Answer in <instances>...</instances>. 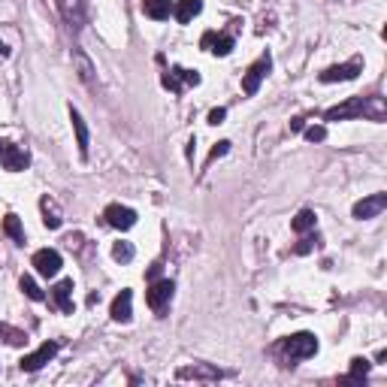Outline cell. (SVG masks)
I'll use <instances>...</instances> for the list:
<instances>
[{"label": "cell", "instance_id": "obj_16", "mask_svg": "<svg viewBox=\"0 0 387 387\" xmlns=\"http://www.w3.org/2000/svg\"><path fill=\"white\" fill-rule=\"evenodd\" d=\"M70 121H73V130H76V146H79V155L88 157V146H91V137H88V128H85V118L79 115V109L70 106Z\"/></svg>", "mask_w": 387, "mask_h": 387}, {"label": "cell", "instance_id": "obj_26", "mask_svg": "<svg viewBox=\"0 0 387 387\" xmlns=\"http://www.w3.org/2000/svg\"><path fill=\"white\" fill-rule=\"evenodd\" d=\"M112 257L118 260V264H130V260H133V246H130V242H115V246H112Z\"/></svg>", "mask_w": 387, "mask_h": 387}, {"label": "cell", "instance_id": "obj_7", "mask_svg": "<svg viewBox=\"0 0 387 387\" xmlns=\"http://www.w3.org/2000/svg\"><path fill=\"white\" fill-rule=\"evenodd\" d=\"M360 70H363V61L360 58H354L348 61V64H336V67H327L321 73V82H351V79H357L360 76Z\"/></svg>", "mask_w": 387, "mask_h": 387}, {"label": "cell", "instance_id": "obj_11", "mask_svg": "<svg viewBox=\"0 0 387 387\" xmlns=\"http://www.w3.org/2000/svg\"><path fill=\"white\" fill-rule=\"evenodd\" d=\"M203 49H209L212 54H218V58H227V54L233 52V37L230 34H218V30H206L200 39Z\"/></svg>", "mask_w": 387, "mask_h": 387}, {"label": "cell", "instance_id": "obj_22", "mask_svg": "<svg viewBox=\"0 0 387 387\" xmlns=\"http://www.w3.org/2000/svg\"><path fill=\"white\" fill-rule=\"evenodd\" d=\"M19 288H21V294H25L28 299H34V303H43L46 294L39 290V284L30 279V275H21V281H19Z\"/></svg>", "mask_w": 387, "mask_h": 387}, {"label": "cell", "instance_id": "obj_28", "mask_svg": "<svg viewBox=\"0 0 387 387\" xmlns=\"http://www.w3.org/2000/svg\"><path fill=\"white\" fill-rule=\"evenodd\" d=\"M161 85H163L167 91H172V94H181V82H179V76L172 73V70H167V73L161 76Z\"/></svg>", "mask_w": 387, "mask_h": 387}, {"label": "cell", "instance_id": "obj_8", "mask_svg": "<svg viewBox=\"0 0 387 387\" xmlns=\"http://www.w3.org/2000/svg\"><path fill=\"white\" fill-rule=\"evenodd\" d=\"M103 218H106L109 227H115V230H130V227L137 224V212H133L130 206H121V203H112V206H106Z\"/></svg>", "mask_w": 387, "mask_h": 387}, {"label": "cell", "instance_id": "obj_17", "mask_svg": "<svg viewBox=\"0 0 387 387\" xmlns=\"http://www.w3.org/2000/svg\"><path fill=\"white\" fill-rule=\"evenodd\" d=\"M200 10H203V0H179V3H172V15H176L179 25H188L194 15H200Z\"/></svg>", "mask_w": 387, "mask_h": 387}, {"label": "cell", "instance_id": "obj_5", "mask_svg": "<svg viewBox=\"0 0 387 387\" xmlns=\"http://www.w3.org/2000/svg\"><path fill=\"white\" fill-rule=\"evenodd\" d=\"M0 161H3V167L10 172H21V170H28L30 157H28L25 148H19V146H12V142L0 139Z\"/></svg>", "mask_w": 387, "mask_h": 387}, {"label": "cell", "instance_id": "obj_35", "mask_svg": "<svg viewBox=\"0 0 387 387\" xmlns=\"http://www.w3.org/2000/svg\"><path fill=\"white\" fill-rule=\"evenodd\" d=\"M303 124H306V118H294V121H290V130H303Z\"/></svg>", "mask_w": 387, "mask_h": 387}, {"label": "cell", "instance_id": "obj_36", "mask_svg": "<svg viewBox=\"0 0 387 387\" xmlns=\"http://www.w3.org/2000/svg\"><path fill=\"white\" fill-rule=\"evenodd\" d=\"M6 54H10V49H6V43L0 39V58H6Z\"/></svg>", "mask_w": 387, "mask_h": 387}, {"label": "cell", "instance_id": "obj_34", "mask_svg": "<svg viewBox=\"0 0 387 387\" xmlns=\"http://www.w3.org/2000/svg\"><path fill=\"white\" fill-rule=\"evenodd\" d=\"M157 275H161V264H152V266H148V275H146V279H148V281H155Z\"/></svg>", "mask_w": 387, "mask_h": 387}, {"label": "cell", "instance_id": "obj_9", "mask_svg": "<svg viewBox=\"0 0 387 387\" xmlns=\"http://www.w3.org/2000/svg\"><path fill=\"white\" fill-rule=\"evenodd\" d=\"M34 266H37V272L43 275V279H52V275L61 272L64 260H61V255L54 248H43V251H37L34 255Z\"/></svg>", "mask_w": 387, "mask_h": 387}, {"label": "cell", "instance_id": "obj_6", "mask_svg": "<svg viewBox=\"0 0 387 387\" xmlns=\"http://www.w3.org/2000/svg\"><path fill=\"white\" fill-rule=\"evenodd\" d=\"M54 354H58V342H43L34 354H25V357H21V363H19L21 373H37V369H43Z\"/></svg>", "mask_w": 387, "mask_h": 387}, {"label": "cell", "instance_id": "obj_24", "mask_svg": "<svg viewBox=\"0 0 387 387\" xmlns=\"http://www.w3.org/2000/svg\"><path fill=\"white\" fill-rule=\"evenodd\" d=\"M73 61H76V67H79V79H82L85 85H91V79H94V67H91V61L85 58L82 52H73Z\"/></svg>", "mask_w": 387, "mask_h": 387}, {"label": "cell", "instance_id": "obj_27", "mask_svg": "<svg viewBox=\"0 0 387 387\" xmlns=\"http://www.w3.org/2000/svg\"><path fill=\"white\" fill-rule=\"evenodd\" d=\"M172 73L179 76L181 85H200V73L197 70H185V67H172Z\"/></svg>", "mask_w": 387, "mask_h": 387}, {"label": "cell", "instance_id": "obj_10", "mask_svg": "<svg viewBox=\"0 0 387 387\" xmlns=\"http://www.w3.org/2000/svg\"><path fill=\"white\" fill-rule=\"evenodd\" d=\"M384 209H387V194H373V197H366V200L354 203V218H357V221L378 218Z\"/></svg>", "mask_w": 387, "mask_h": 387}, {"label": "cell", "instance_id": "obj_15", "mask_svg": "<svg viewBox=\"0 0 387 387\" xmlns=\"http://www.w3.org/2000/svg\"><path fill=\"white\" fill-rule=\"evenodd\" d=\"M221 375H224L221 369L206 366V363H194V366H181L179 369V378H194V381H218Z\"/></svg>", "mask_w": 387, "mask_h": 387}, {"label": "cell", "instance_id": "obj_20", "mask_svg": "<svg viewBox=\"0 0 387 387\" xmlns=\"http://www.w3.org/2000/svg\"><path fill=\"white\" fill-rule=\"evenodd\" d=\"M0 342H6V345H15V348H21V345H28V336L21 333V330L10 327V324H0Z\"/></svg>", "mask_w": 387, "mask_h": 387}, {"label": "cell", "instance_id": "obj_2", "mask_svg": "<svg viewBox=\"0 0 387 387\" xmlns=\"http://www.w3.org/2000/svg\"><path fill=\"white\" fill-rule=\"evenodd\" d=\"M279 351L290 360V366H294L297 360H309V357H315V354H318V339H315L312 333H294V336L281 339V342H279Z\"/></svg>", "mask_w": 387, "mask_h": 387}, {"label": "cell", "instance_id": "obj_21", "mask_svg": "<svg viewBox=\"0 0 387 387\" xmlns=\"http://www.w3.org/2000/svg\"><path fill=\"white\" fill-rule=\"evenodd\" d=\"M315 224H318L315 212H312V209H303V212H299V215L294 218V224H290V227H294L297 233H309V230H315Z\"/></svg>", "mask_w": 387, "mask_h": 387}, {"label": "cell", "instance_id": "obj_29", "mask_svg": "<svg viewBox=\"0 0 387 387\" xmlns=\"http://www.w3.org/2000/svg\"><path fill=\"white\" fill-rule=\"evenodd\" d=\"M315 246H318V236H306V233H303V239L297 242V248H294V251H297V255H309V251H312Z\"/></svg>", "mask_w": 387, "mask_h": 387}, {"label": "cell", "instance_id": "obj_31", "mask_svg": "<svg viewBox=\"0 0 387 387\" xmlns=\"http://www.w3.org/2000/svg\"><path fill=\"white\" fill-rule=\"evenodd\" d=\"M224 118H227V109H212V112H209V124H215V128H218V124H224Z\"/></svg>", "mask_w": 387, "mask_h": 387}, {"label": "cell", "instance_id": "obj_4", "mask_svg": "<svg viewBox=\"0 0 387 387\" xmlns=\"http://www.w3.org/2000/svg\"><path fill=\"white\" fill-rule=\"evenodd\" d=\"M272 70V58H270V52L266 54H260V58L246 70V76H242V91L248 94V97H255L257 88H260V82L266 79V73Z\"/></svg>", "mask_w": 387, "mask_h": 387}, {"label": "cell", "instance_id": "obj_19", "mask_svg": "<svg viewBox=\"0 0 387 387\" xmlns=\"http://www.w3.org/2000/svg\"><path fill=\"white\" fill-rule=\"evenodd\" d=\"M142 12L155 21H163L172 12V0H142Z\"/></svg>", "mask_w": 387, "mask_h": 387}, {"label": "cell", "instance_id": "obj_23", "mask_svg": "<svg viewBox=\"0 0 387 387\" xmlns=\"http://www.w3.org/2000/svg\"><path fill=\"white\" fill-rule=\"evenodd\" d=\"M3 230L12 236V242H15V246H25V230H21V221L15 218V215H6V221H3Z\"/></svg>", "mask_w": 387, "mask_h": 387}, {"label": "cell", "instance_id": "obj_3", "mask_svg": "<svg viewBox=\"0 0 387 387\" xmlns=\"http://www.w3.org/2000/svg\"><path fill=\"white\" fill-rule=\"evenodd\" d=\"M172 294H176V284L170 279H155L146 290V303L155 315H167L170 303H172Z\"/></svg>", "mask_w": 387, "mask_h": 387}, {"label": "cell", "instance_id": "obj_25", "mask_svg": "<svg viewBox=\"0 0 387 387\" xmlns=\"http://www.w3.org/2000/svg\"><path fill=\"white\" fill-rule=\"evenodd\" d=\"M369 375V360L363 357H354L351 360V373H348V381H360V378Z\"/></svg>", "mask_w": 387, "mask_h": 387}, {"label": "cell", "instance_id": "obj_32", "mask_svg": "<svg viewBox=\"0 0 387 387\" xmlns=\"http://www.w3.org/2000/svg\"><path fill=\"white\" fill-rule=\"evenodd\" d=\"M227 148H230V142H218V146L212 148V155H209V163H212V161H218L221 155H227Z\"/></svg>", "mask_w": 387, "mask_h": 387}, {"label": "cell", "instance_id": "obj_33", "mask_svg": "<svg viewBox=\"0 0 387 387\" xmlns=\"http://www.w3.org/2000/svg\"><path fill=\"white\" fill-rule=\"evenodd\" d=\"M64 242H67L70 248H79V246H82V236H79V233H70V236H67Z\"/></svg>", "mask_w": 387, "mask_h": 387}, {"label": "cell", "instance_id": "obj_12", "mask_svg": "<svg viewBox=\"0 0 387 387\" xmlns=\"http://www.w3.org/2000/svg\"><path fill=\"white\" fill-rule=\"evenodd\" d=\"M61 3V15L70 25V30H82L85 28V3L82 0H58Z\"/></svg>", "mask_w": 387, "mask_h": 387}, {"label": "cell", "instance_id": "obj_14", "mask_svg": "<svg viewBox=\"0 0 387 387\" xmlns=\"http://www.w3.org/2000/svg\"><path fill=\"white\" fill-rule=\"evenodd\" d=\"M109 315H112V321H118V324H128L133 318V294L128 288H124L121 294L112 299V309H109Z\"/></svg>", "mask_w": 387, "mask_h": 387}, {"label": "cell", "instance_id": "obj_30", "mask_svg": "<svg viewBox=\"0 0 387 387\" xmlns=\"http://www.w3.org/2000/svg\"><path fill=\"white\" fill-rule=\"evenodd\" d=\"M306 139L309 142H324L327 139V128H324V124H312V128L306 130Z\"/></svg>", "mask_w": 387, "mask_h": 387}, {"label": "cell", "instance_id": "obj_18", "mask_svg": "<svg viewBox=\"0 0 387 387\" xmlns=\"http://www.w3.org/2000/svg\"><path fill=\"white\" fill-rule=\"evenodd\" d=\"M39 209H43V224L49 227V230H58L61 227V209H58V203L52 200V197H43V200H39Z\"/></svg>", "mask_w": 387, "mask_h": 387}, {"label": "cell", "instance_id": "obj_1", "mask_svg": "<svg viewBox=\"0 0 387 387\" xmlns=\"http://www.w3.org/2000/svg\"><path fill=\"white\" fill-rule=\"evenodd\" d=\"M387 106L384 97H351L348 103L333 106L324 112V121H345V118H369V121H384Z\"/></svg>", "mask_w": 387, "mask_h": 387}, {"label": "cell", "instance_id": "obj_13", "mask_svg": "<svg viewBox=\"0 0 387 387\" xmlns=\"http://www.w3.org/2000/svg\"><path fill=\"white\" fill-rule=\"evenodd\" d=\"M52 299L58 306V312L64 315H73V279H64L52 288Z\"/></svg>", "mask_w": 387, "mask_h": 387}]
</instances>
